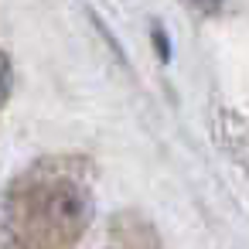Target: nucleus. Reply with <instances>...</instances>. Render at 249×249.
Instances as JSON below:
<instances>
[{
  "label": "nucleus",
  "instance_id": "2",
  "mask_svg": "<svg viewBox=\"0 0 249 249\" xmlns=\"http://www.w3.org/2000/svg\"><path fill=\"white\" fill-rule=\"evenodd\" d=\"M109 249H160V246H157L154 232L143 222L130 218V222H120L116 225V239L109 242Z\"/></svg>",
  "mask_w": 249,
  "mask_h": 249
},
{
  "label": "nucleus",
  "instance_id": "4",
  "mask_svg": "<svg viewBox=\"0 0 249 249\" xmlns=\"http://www.w3.org/2000/svg\"><path fill=\"white\" fill-rule=\"evenodd\" d=\"M184 4H188L191 11H198V14H218L225 0H184Z\"/></svg>",
  "mask_w": 249,
  "mask_h": 249
},
{
  "label": "nucleus",
  "instance_id": "3",
  "mask_svg": "<svg viewBox=\"0 0 249 249\" xmlns=\"http://www.w3.org/2000/svg\"><path fill=\"white\" fill-rule=\"evenodd\" d=\"M11 89H14V72H11V62H7L4 55H0V109L7 106Z\"/></svg>",
  "mask_w": 249,
  "mask_h": 249
},
{
  "label": "nucleus",
  "instance_id": "1",
  "mask_svg": "<svg viewBox=\"0 0 249 249\" xmlns=\"http://www.w3.org/2000/svg\"><path fill=\"white\" fill-rule=\"evenodd\" d=\"M96 215L86 157H38L0 205L4 249H75Z\"/></svg>",
  "mask_w": 249,
  "mask_h": 249
}]
</instances>
